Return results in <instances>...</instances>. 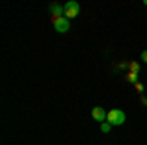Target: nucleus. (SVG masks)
Instances as JSON below:
<instances>
[{
	"mask_svg": "<svg viewBox=\"0 0 147 145\" xmlns=\"http://www.w3.org/2000/svg\"><path fill=\"white\" fill-rule=\"evenodd\" d=\"M92 118H94V120H96V122H106V120H108V112L104 110V108H102V106H96V108H94V110H92Z\"/></svg>",
	"mask_w": 147,
	"mask_h": 145,
	"instance_id": "20e7f679",
	"label": "nucleus"
},
{
	"mask_svg": "<svg viewBox=\"0 0 147 145\" xmlns=\"http://www.w3.org/2000/svg\"><path fill=\"white\" fill-rule=\"evenodd\" d=\"M106 122H110L112 125H122L125 122V114L122 110H108V120Z\"/></svg>",
	"mask_w": 147,
	"mask_h": 145,
	"instance_id": "f257e3e1",
	"label": "nucleus"
},
{
	"mask_svg": "<svg viewBox=\"0 0 147 145\" xmlns=\"http://www.w3.org/2000/svg\"><path fill=\"white\" fill-rule=\"evenodd\" d=\"M127 78H129L131 82H136V73H129V75H127Z\"/></svg>",
	"mask_w": 147,
	"mask_h": 145,
	"instance_id": "1a4fd4ad",
	"label": "nucleus"
},
{
	"mask_svg": "<svg viewBox=\"0 0 147 145\" xmlns=\"http://www.w3.org/2000/svg\"><path fill=\"white\" fill-rule=\"evenodd\" d=\"M53 28H55V32H59V34H67L69 28H71V22H69L65 16H61V18H53Z\"/></svg>",
	"mask_w": 147,
	"mask_h": 145,
	"instance_id": "f03ea898",
	"label": "nucleus"
},
{
	"mask_svg": "<svg viewBox=\"0 0 147 145\" xmlns=\"http://www.w3.org/2000/svg\"><path fill=\"white\" fill-rule=\"evenodd\" d=\"M145 6H147V0H145Z\"/></svg>",
	"mask_w": 147,
	"mask_h": 145,
	"instance_id": "9b49d317",
	"label": "nucleus"
},
{
	"mask_svg": "<svg viewBox=\"0 0 147 145\" xmlns=\"http://www.w3.org/2000/svg\"><path fill=\"white\" fill-rule=\"evenodd\" d=\"M136 88H137V92H143V84H139V82H136Z\"/></svg>",
	"mask_w": 147,
	"mask_h": 145,
	"instance_id": "9d476101",
	"label": "nucleus"
},
{
	"mask_svg": "<svg viewBox=\"0 0 147 145\" xmlns=\"http://www.w3.org/2000/svg\"><path fill=\"white\" fill-rule=\"evenodd\" d=\"M141 59H143V63H147V49H145V51H141Z\"/></svg>",
	"mask_w": 147,
	"mask_h": 145,
	"instance_id": "6e6552de",
	"label": "nucleus"
},
{
	"mask_svg": "<svg viewBox=\"0 0 147 145\" xmlns=\"http://www.w3.org/2000/svg\"><path fill=\"white\" fill-rule=\"evenodd\" d=\"M49 10H51V14H53V18H61V16H65V6H61V4H51Z\"/></svg>",
	"mask_w": 147,
	"mask_h": 145,
	"instance_id": "39448f33",
	"label": "nucleus"
},
{
	"mask_svg": "<svg viewBox=\"0 0 147 145\" xmlns=\"http://www.w3.org/2000/svg\"><path fill=\"white\" fill-rule=\"evenodd\" d=\"M129 69H131V73H139V65H137V63H131Z\"/></svg>",
	"mask_w": 147,
	"mask_h": 145,
	"instance_id": "0eeeda50",
	"label": "nucleus"
},
{
	"mask_svg": "<svg viewBox=\"0 0 147 145\" xmlns=\"http://www.w3.org/2000/svg\"><path fill=\"white\" fill-rule=\"evenodd\" d=\"M110 129H112V123H110V122H102L100 123V132H102V134H108Z\"/></svg>",
	"mask_w": 147,
	"mask_h": 145,
	"instance_id": "423d86ee",
	"label": "nucleus"
},
{
	"mask_svg": "<svg viewBox=\"0 0 147 145\" xmlns=\"http://www.w3.org/2000/svg\"><path fill=\"white\" fill-rule=\"evenodd\" d=\"M80 12V6L75 2V0H71V2H67L65 4V18L67 20H71V18H77Z\"/></svg>",
	"mask_w": 147,
	"mask_h": 145,
	"instance_id": "7ed1b4c3",
	"label": "nucleus"
}]
</instances>
